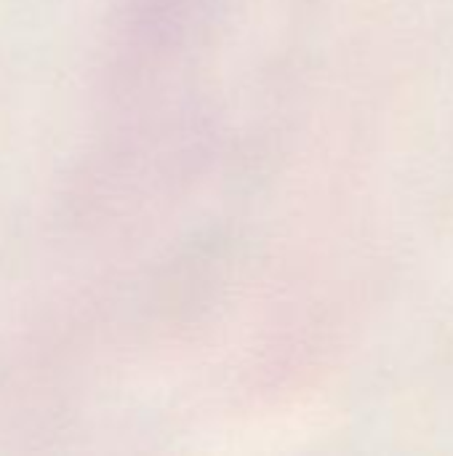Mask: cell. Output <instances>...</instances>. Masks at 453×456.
<instances>
[]
</instances>
